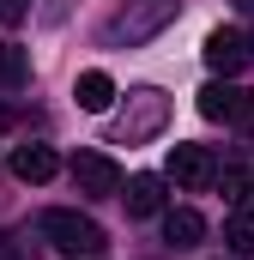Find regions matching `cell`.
I'll return each instance as SVG.
<instances>
[{
    "instance_id": "1",
    "label": "cell",
    "mask_w": 254,
    "mask_h": 260,
    "mask_svg": "<svg viewBox=\"0 0 254 260\" xmlns=\"http://www.w3.org/2000/svg\"><path fill=\"white\" fill-rule=\"evenodd\" d=\"M164 121H170V97L157 85H139V91H127V109L115 121V145H139V139L164 133Z\"/></svg>"
},
{
    "instance_id": "2",
    "label": "cell",
    "mask_w": 254,
    "mask_h": 260,
    "mask_svg": "<svg viewBox=\"0 0 254 260\" xmlns=\"http://www.w3.org/2000/svg\"><path fill=\"white\" fill-rule=\"evenodd\" d=\"M37 230H43L61 254H97V248H103V230H97L85 212H67V206H49V212L37 218Z\"/></svg>"
},
{
    "instance_id": "3",
    "label": "cell",
    "mask_w": 254,
    "mask_h": 260,
    "mask_svg": "<svg viewBox=\"0 0 254 260\" xmlns=\"http://www.w3.org/2000/svg\"><path fill=\"white\" fill-rule=\"evenodd\" d=\"M170 18H176V0H127L121 12L103 24V37H109V43H145V37L164 30Z\"/></svg>"
},
{
    "instance_id": "4",
    "label": "cell",
    "mask_w": 254,
    "mask_h": 260,
    "mask_svg": "<svg viewBox=\"0 0 254 260\" xmlns=\"http://www.w3.org/2000/svg\"><path fill=\"white\" fill-rule=\"evenodd\" d=\"M67 170H73V188H79V194H91V200L121 194V170H115V157H103V151H79Z\"/></svg>"
},
{
    "instance_id": "5",
    "label": "cell",
    "mask_w": 254,
    "mask_h": 260,
    "mask_svg": "<svg viewBox=\"0 0 254 260\" xmlns=\"http://www.w3.org/2000/svg\"><path fill=\"white\" fill-rule=\"evenodd\" d=\"M170 182H176V188H188V194L212 188V182H218L212 151H206V145H170Z\"/></svg>"
},
{
    "instance_id": "6",
    "label": "cell",
    "mask_w": 254,
    "mask_h": 260,
    "mask_svg": "<svg viewBox=\"0 0 254 260\" xmlns=\"http://www.w3.org/2000/svg\"><path fill=\"white\" fill-rule=\"evenodd\" d=\"M248 61H254V43L242 30H212V37H206V67H212V73L236 79V73H248Z\"/></svg>"
},
{
    "instance_id": "7",
    "label": "cell",
    "mask_w": 254,
    "mask_h": 260,
    "mask_svg": "<svg viewBox=\"0 0 254 260\" xmlns=\"http://www.w3.org/2000/svg\"><path fill=\"white\" fill-rule=\"evenodd\" d=\"M73 103H79L85 115H103V109L115 103V79H109L103 67H91V73H79V79H73Z\"/></svg>"
},
{
    "instance_id": "8",
    "label": "cell",
    "mask_w": 254,
    "mask_h": 260,
    "mask_svg": "<svg viewBox=\"0 0 254 260\" xmlns=\"http://www.w3.org/2000/svg\"><path fill=\"white\" fill-rule=\"evenodd\" d=\"M55 170H61V157L49 145H12V176L18 182H49Z\"/></svg>"
},
{
    "instance_id": "9",
    "label": "cell",
    "mask_w": 254,
    "mask_h": 260,
    "mask_svg": "<svg viewBox=\"0 0 254 260\" xmlns=\"http://www.w3.org/2000/svg\"><path fill=\"white\" fill-rule=\"evenodd\" d=\"M121 200H127L133 218H151V212H164V182H157V176H133Z\"/></svg>"
},
{
    "instance_id": "10",
    "label": "cell",
    "mask_w": 254,
    "mask_h": 260,
    "mask_svg": "<svg viewBox=\"0 0 254 260\" xmlns=\"http://www.w3.org/2000/svg\"><path fill=\"white\" fill-rule=\"evenodd\" d=\"M164 236H170V242H176V248H194V242H200V236H206V218H200V212H194V206H176V212H170V218H164Z\"/></svg>"
},
{
    "instance_id": "11",
    "label": "cell",
    "mask_w": 254,
    "mask_h": 260,
    "mask_svg": "<svg viewBox=\"0 0 254 260\" xmlns=\"http://www.w3.org/2000/svg\"><path fill=\"white\" fill-rule=\"evenodd\" d=\"M236 103H242L236 85H206V91H200V115H206V121H230Z\"/></svg>"
},
{
    "instance_id": "12",
    "label": "cell",
    "mask_w": 254,
    "mask_h": 260,
    "mask_svg": "<svg viewBox=\"0 0 254 260\" xmlns=\"http://www.w3.org/2000/svg\"><path fill=\"white\" fill-rule=\"evenodd\" d=\"M224 242H230V254H254V206L230 212V224H224Z\"/></svg>"
},
{
    "instance_id": "13",
    "label": "cell",
    "mask_w": 254,
    "mask_h": 260,
    "mask_svg": "<svg viewBox=\"0 0 254 260\" xmlns=\"http://www.w3.org/2000/svg\"><path fill=\"white\" fill-rule=\"evenodd\" d=\"M0 79L6 85H24V49H12V43L0 49Z\"/></svg>"
},
{
    "instance_id": "14",
    "label": "cell",
    "mask_w": 254,
    "mask_h": 260,
    "mask_svg": "<svg viewBox=\"0 0 254 260\" xmlns=\"http://www.w3.org/2000/svg\"><path fill=\"white\" fill-rule=\"evenodd\" d=\"M230 127L254 133V91H242V103H236V115H230Z\"/></svg>"
},
{
    "instance_id": "15",
    "label": "cell",
    "mask_w": 254,
    "mask_h": 260,
    "mask_svg": "<svg viewBox=\"0 0 254 260\" xmlns=\"http://www.w3.org/2000/svg\"><path fill=\"white\" fill-rule=\"evenodd\" d=\"M24 12H30V0H0V18H6V24H18Z\"/></svg>"
},
{
    "instance_id": "16",
    "label": "cell",
    "mask_w": 254,
    "mask_h": 260,
    "mask_svg": "<svg viewBox=\"0 0 254 260\" xmlns=\"http://www.w3.org/2000/svg\"><path fill=\"white\" fill-rule=\"evenodd\" d=\"M0 260H18V242H12L6 230H0Z\"/></svg>"
},
{
    "instance_id": "17",
    "label": "cell",
    "mask_w": 254,
    "mask_h": 260,
    "mask_svg": "<svg viewBox=\"0 0 254 260\" xmlns=\"http://www.w3.org/2000/svg\"><path fill=\"white\" fill-rule=\"evenodd\" d=\"M236 6H242V12H254V0H236Z\"/></svg>"
}]
</instances>
